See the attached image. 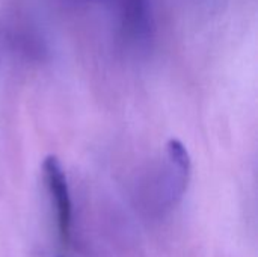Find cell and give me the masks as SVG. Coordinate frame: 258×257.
<instances>
[{"label": "cell", "mask_w": 258, "mask_h": 257, "mask_svg": "<svg viewBox=\"0 0 258 257\" xmlns=\"http://www.w3.org/2000/svg\"><path fill=\"white\" fill-rule=\"evenodd\" d=\"M70 5H76V6H92V5H103L107 3L109 0H65Z\"/></svg>", "instance_id": "4"}, {"label": "cell", "mask_w": 258, "mask_h": 257, "mask_svg": "<svg viewBox=\"0 0 258 257\" xmlns=\"http://www.w3.org/2000/svg\"><path fill=\"white\" fill-rule=\"evenodd\" d=\"M118 6L119 26L122 35L135 42L145 44L154 32V17L151 0H115Z\"/></svg>", "instance_id": "3"}, {"label": "cell", "mask_w": 258, "mask_h": 257, "mask_svg": "<svg viewBox=\"0 0 258 257\" xmlns=\"http://www.w3.org/2000/svg\"><path fill=\"white\" fill-rule=\"evenodd\" d=\"M190 179V156L184 144L169 139L165 147L162 174L157 182V198L162 208H174L184 195Z\"/></svg>", "instance_id": "1"}, {"label": "cell", "mask_w": 258, "mask_h": 257, "mask_svg": "<svg viewBox=\"0 0 258 257\" xmlns=\"http://www.w3.org/2000/svg\"><path fill=\"white\" fill-rule=\"evenodd\" d=\"M42 179L51 206L54 208V217H56V224L60 239L63 242H68L71 236V224H73V203H71L67 173L57 156L50 155L44 159Z\"/></svg>", "instance_id": "2"}]
</instances>
